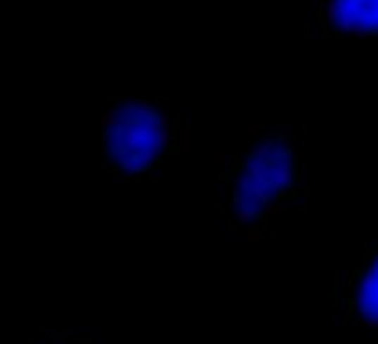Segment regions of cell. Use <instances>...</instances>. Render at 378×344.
<instances>
[{
  "label": "cell",
  "mask_w": 378,
  "mask_h": 344,
  "mask_svg": "<svg viewBox=\"0 0 378 344\" xmlns=\"http://www.w3.org/2000/svg\"><path fill=\"white\" fill-rule=\"evenodd\" d=\"M247 142L249 149L243 155L220 153L218 169L232 180L236 222L263 229L260 222H276L291 200L305 193V145L296 142L287 125L270 134L249 127Z\"/></svg>",
  "instance_id": "6da1fadb"
},
{
  "label": "cell",
  "mask_w": 378,
  "mask_h": 344,
  "mask_svg": "<svg viewBox=\"0 0 378 344\" xmlns=\"http://www.w3.org/2000/svg\"><path fill=\"white\" fill-rule=\"evenodd\" d=\"M103 153L118 182H160V163L174 147L191 149V134L163 98H118L103 111Z\"/></svg>",
  "instance_id": "7a4b0ae2"
},
{
  "label": "cell",
  "mask_w": 378,
  "mask_h": 344,
  "mask_svg": "<svg viewBox=\"0 0 378 344\" xmlns=\"http://www.w3.org/2000/svg\"><path fill=\"white\" fill-rule=\"evenodd\" d=\"M336 309L352 326L378 331V240L336 276Z\"/></svg>",
  "instance_id": "3957f363"
},
{
  "label": "cell",
  "mask_w": 378,
  "mask_h": 344,
  "mask_svg": "<svg viewBox=\"0 0 378 344\" xmlns=\"http://www.w3.org/2000/svg\"><path fill=\"white\" fill-rule=\"evenodd\" d=\"M325 25L336 34L367 38L378 34V0H325Z\"/></svg>",
  "instance_id": "277c9868"
}]
</instances>
